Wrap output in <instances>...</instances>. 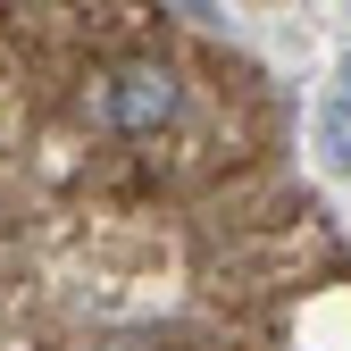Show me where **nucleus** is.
I'll return each instance as SVG.
<instances>
[{"label":"nucleus","instance_id":"f257e3e1","mask_svg":"<svg viewBox=\"0 0 351 351\" xmlns=\"http://www.w3.org/2000/svg\"><path fill=\"white\" fill-rule=\"evenodd\" d=\"M84 125L109 143H159L184 125V67L159 59V51H117L84 75Z\"/></svg>","mask_w":351,"mask_h":351}]
</instances>
